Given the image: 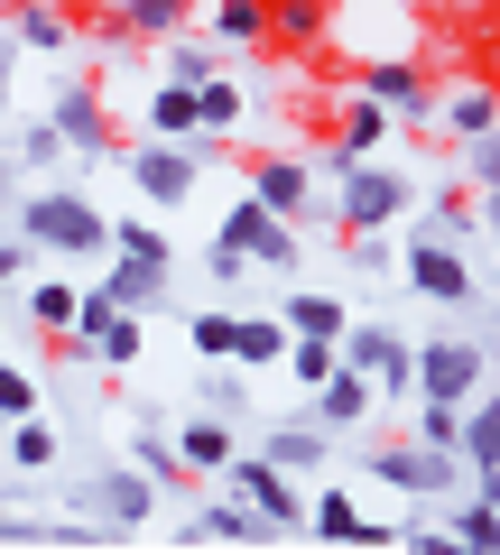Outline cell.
<instances>
[{
  "instance_id": "6da1fadb",
  "label": "cell",
  "mask_w": 500,
  "mask_h": 555,
  "mask_svg": "<svg viewBox=\"0 0 500 555\" xmlns=\"http://www.w3.org/2000/svg\"><path fill=\"white\" fill-rule=\"evenodd\" d=\"M324 214H334V232H389V222L408 214V167H381V158H334L324 149Z\"/></svg>"
},
{
  "instance_id": "7a4b0ae2",
  "label": "cell",
  "mask_w": 500,
  "mask_h": 555,
  "mask_svg": "<svg viewBox=\"0 0 500 555\" xmlns=\"http://www.w3.org/2000/svg\"><path fill=\"white\" fill-rule=\"evenodd\" d=\"M10 222H20V241H28V250H47V259H93V250H112V214H102L93 195H75V185L20 195V204H10Z\"/></svg>"
},
{
  "instance_id": "3957f363",
  "label": "cell",
  "mask_w": 500,
  "mask_h": 555,
  "mask_svg": "<svg viewBox=\"0 0 500 555\" xmlns=\"http://www.w3.org/2000/svg\"><path fill=\"white\" fill-rule=\"evenodd\" d=\"M408 398H436V408H463V398L491 389V343L482 334H436V343H408Z\"/></svg>"
},
{
  "instance_id": "277c9868",
  "label": "cell",
  "mask_w": 500,
  "mask_h": 555,
  "mask_svg": "<svg viewBox=\"0 0 500 555\" xmlns=\"http://www.w3.org/2000/svg\"><path fill=\"white\" fill-rule=\"evenodd\" d=\"M75 509L93 518V528L130 537V528H149L167 500H158V481H149L140 463H102V473H84V481H75Z\"/></svg>"
},
{
  "instance_id": "5b68a950",
  "label": "cell",
  "mask_w": 500,
  "mask_h": 555,
  "mask_svg": "<svg viewBox=\"0 0 500 555\" xmlns=\"http://www.w3.org/2000/svg\"><path fill=\"white\" fill-rule=\"evenodd\" d=\"M241 195H251V204H269V214H279V222H297V232L324 214L316 167H306V158H287V149H251V158H241Z\"/></svg>"
},
{
  "instance_id": "8992f818",
  "label": "cell",
  "mask_w": 500,
  "mask_h": 555,
  "mask_svg": "<svg viewBox=\"0 0 500 555\" xmlns=\"http://www.w3.org/2000/svg\"><path fill=\"white\" fill-rule=\"evenodd\" d=\"M130 185H140V204L149 214H167V204H195V185H204V149L195 139H140L130 149Z\"/></svg>"
},
{
  "instance_id": "52a82bcc",
  "label": "cell",
  "mask_w": 500,
  "mask_h": 555,
  "mask_svg": "<svg viewBox=\"0 0 500 555\" xmlns=\"http://www.w3.org/2000/svg\"><path fill=\"white\" fill-rule=\"evenodd\" d=\"M361 473L381 481V491H408V500H454L463 491V463L445 454V444H381V454H361Z\"/></svg>"
},
{
  "instance_id": "ba28073f",
  "label": "cell",
  "mask_w": 500,
  "mask_h": 555,
  "mask_svg": "<svg viewBox=\"0 0 500 555\" xmlns=\"http://www.w3.org/2000/svg\"><path fill=\"white\" fill-rule=\"evenodd\" d=\"M214 481H222L232 500H251V509H260V518H269L279 537H297V528H306V491H297V481H287V473H279L269 454H251V444H241V454L222 463Z\"/></svg>"
},
{
  "instance_id": "9c48e42d",
  "label": "cell",
  "mask_w": 500,
  "mask_h": 555,
  "mask_svg": "<svg viewBox=\"0 0 500 555\" xmlns=\"http://www.w3.org/2000/svg\"><path fill=\"white\" fill-rule=\"evenodd\" d=\"M352 93H371L389 120H408V130L436 120V75H426V56H371V65H352Z\"/></svg>"
},
{
  "instance_id": "30bf717a",
  "label": "cell",
  "mask_w": 500,
  "mask_h": 555,
  "mask_svg": "<svg viewBox=\"0 0 500 555\" xmlns=\"http://www.w3.org/2000/svg\"><path fill=\"white\" fill-rule=\"evenodd\" d=\"M56 352H65V361H93V371H130V361H140V315H120V306H102L93 287H84L75 334H65Z\"/></svg>"
},
{
  "instance_id": "8fae6325",
  "label": "cell",
  "mask_w": 500,
  "mask_h": 555,
  "mask_svg": "<svg viewBox=\"0 0 500 555\" xmlns=\"http://www.w3.org/2000/svg\"><path fill=\"white\" fill-rule=\"evenodd\" d=\"M214 250H241V259H260V269H297V259H306V232H297V222H279L269 204L232 195V214H222Z\"/></svg>"
},
{
  "instance_id": "7c38bea8",
  "label": "cell",
  "mask_w": 500,
  "mask_h": 555,
  "mask_svg": "<svg viewBox=\"0 0 500 555\" xmlns=\"http://www.w3.org/2000/svg\"><path fill=\"white\" fill-rule=\"evenodd\" d=\"M408 287L436 306H473V259H463V241H445L436 222H426L418 241H408Z\"/></svg>"
},
{
  "instance_id": "4fadbf2b",
  "label": "cell",
  "mask_w": 500,
  "mask_h": 555,
  "mask_svg": "<svg viewBox=\"0 0 500 555\" xmlns=\"http://www.w3.org/2000/svg\"><path fill=\"white\" fill-rule=\"evenodd\" d=\"M334 352L352 361L361 379H371V398H408V389H418V379H408V343L389 334V324H343Z\"/></svg>"
},
{
  "instance_id": "5bb4252c",
  "label": "cell",
  "mask_w": 500,
  "mask_h": 555,
  "mask_svg": "<svg viewBox=\"0 0 500 555\" xmlns=\"http://www.w3.org/2000/svg\"><path fill=\"white\" fill-rule=\"evenodd\" d=\"M177 537H185V546H269V537H279V528H269V518L251 509V500L214 491V500H195V509L177 518Z\"/></svg>"
},
{
  "instance_id": "9a60e30c",
  "label": "cell",
  "mask_w": 500,
  "mask_h": 555,
  "mask_svg": "<svg viewBox=\"0 0 500 555\" xmlns=\"http://www.w3.org/2000/svg\"><path fill=\"white\" fill-rule=\"evenodd\" d=\"M102 306H120V315H158L167 297H177V269L167 259H120V250H102V287H93Z\"/></svg>"
},
{
  "instance_id": "2e32d148",
  "label": "cell",
  "mask_w": 500,
  "mask_h": 555,
  "mask_svg": "<svg viewBox=\"0 0 500 555\" xmlns=\"http://www.w3.org/2000/svg\"><path fill=\"white\" fill-rule=\"evenodd\" d=\"M454 463H463L473 491H491V481H500V408H491V389L463 398V416H454Z\"/></svg>"
},
{
  "instance_id": "e0dca14e",
  "label": "cell",
  "mask_w": 500,
  "mask_h": 555,
  "mask_svg": "<svg viewBox=\"0 0 500 555\" xmlns=\"http://www.w3.org/2000/svg\"><path fill=\"white\" fill-rule=\"evenodd\" d=\"M47 120H56V139H65V149H75V158H102V149H112V112H102V93H93V83H65V93H56V112H47Z\"/></svg>"
},
{
  "instance_id": "ac0fdd59",
  "label": "cell",
  "mask_w": 500,
  "mask_h": 555,
  "mask_svg": "<svg viewBox=\"0 0 500 555\" xmlns=\"http://www.w3.org/2000/svg\"><path fill=\"white\" fill-rule=\"evenodd\" d=\"M167 444H177V463L204 481V473H222V463L241 454V426H232V416H177V436H167Z\"/></svg>"
},
{
  "instance_id": "d6986e66",
  "label": "cell",
  "mask_w": 500,
  "mask_h": 555,
  "mask_svg": "<svg viewBox=\"0 0 500 555\" xmlns=\"http://www.w3.org/2000/svg\"><path fill=\"white\" fill-rule=\"evenodd\" d=\"M324 28H334V0H269V47L287 56H324Z\"/></svg>"
},
{
  "instance_id": "ffe728a7",
  "label": "cell",
  "mask_w": 500,
  "mask_h": 555,
  "mask_svg": "<svg viewBox=\"0 0 500 555\" xmlns=\"http://www.w3.org/2000/svg\"><path fill=\"white\" fill-rule=\"evenodd\" d=\"M361 416H371V379H361L352 361H334V371L316 379V416H306V426L334 436V426H361Z\"/></svg>"
},
{
  "instance_id": "44dd1931",
  "label": "cell",
  "mask_w": 500,
  "mask_h": 555,
  "mask_svg": "<svg viewBox=\"0 0 500 555\" xmlns=\"http://www.w3.org/2000/svg\"><path fill=\"white\" fill-rule=\"evenodd\" d=\"M436 130L445 139H454V149H463V139H491V83H436Z\"/></svg>"
},
{
  "instance_id": "7402d4cb",
  "label": "cell",
  "mask_w": 500,
  "mask_h": 555,
  "mask_svg": "<svg viewBox=\"0 0 500 555\" xmlns=\"http://www.w3.org/2000/svg\"><path fill=\"white\" fill-rule=\"evenodd\" d=\"M389 139V112L371 93H334V158H371Z\"/></svg>"
},
{
  "instance_id": "603a6c76",
  "label": "cell",
  "mask_w": 500,
  "mask_h": 555,
  "mask_svg": "<svg viewBox=\"0 0 500 555\" xmlns=\"http://www.w3.org/2000/svg\"><path fill=\"white\" fill-rule=\"evenodd\" d=\"M251 454H269L287 481H316L324 463H334V454H324V426H269V436L251 444Z\"/></svg>"
},
{
  "instance_id": "cb8c5ba5",
  "label": "cell",
  "mask_w": 500,
  "mask_h": 555,
  "mask_svg": "<svg viewBox=\"0 0 500 555\" xmlns=\"http://www.w3.org/2000/svg\"><path fill=\"white\" fill-rule=\"evenodd\" d=\"M204 38L214 47H269V0H204Z\"/></svg>"
},
{
  "instance_id": "d4e9b609",
  "label": "cell",
  "mask_w": 500,
  "mask_h": 555,
  "mask_svg": "<svg viewBox=\"0 0 500 555\" xmlns=\"http://www.w3.org/2000/svg\"><path fill=\"white\" fill-rule=\"evenodd\" d=\"M279 324H287L297 343H343V324H352V306H343V297H324V287H297V297L279 306Z\"/></svg>"
},
{
  "instance_id": "484cf974",
  "label": "cell",
  "mask_w": 500,
  "mask_h": 555,
  "mask_svg": "<svg viewBox=\"0 0 500 555\" xmlns=\"http://www.w3.org/2000/svg\"><path fill=\"white\" fill-rule=\"evenodd\" d=\"M75 306H84L75 278H28V334H38V343H65V334H75Z\"/></svg>"
},
{
  "instance_id": "4316f807",
  "label": "cell",
  "mask_w": 500,
  "mask_h": 555,
  "mask_svg": "<svg viewBox=\"0 0 500 555\" xmlns=\"http://www.w3.org/2000/svg\"><path fill=\"white\" fill-rule=\"evenodd\" d=\"M287 343H297V334H287L279 315H232V361H241L251 379H260V371H279V361H287Z\"/></svg>"
},
{
  "instance_id": "83f0119b",
  "label": "cell",
  "mask_w": 500,
  "mask_h": 555,
  "mask_svg": "<svg viewBox=\"0 0 500 555\" xmlns=\"http://www.w3.org/2000/svg\"><path fill=\"white\" fill-rule=\"evenodd\" d=\"M47 463H56V426H47V416H10V426H0V473L38 481Z\"/></svg>"
},
{
  "instance_id": "f1b7e54d",
  "label": "cell",
  "mask_w": 500,
  "mask_h": 555,
  "mask_svg": "<svg viewBox=\"0 0 500 555\" xmlns=\"http://www.w3.org/2000/svg\"><path fill=\"white\" fill-rule=\"evenodd\" d=\"M112 10H120V28H130L140 47H158V38H177V28L195 20L204 0H112Z\"/></svg>"
},
{
  "instance_id": "f546056e",
  "label": "cell",
  "mask_w": 500,
  "mask_h": 555,
  "mask_svg": "<svg viewBox=\"0 0 500 555\" xmlns=\"http://www.w3.org/2000/svg\"><path fill=\"white\" fill-rule=\"evenodd\" d=\"M130 463H140V473L158 481V500H185V491H195V473L177 463V444H167V426H140V444H130Z\"/></svg>"
},
{
  "instance_id": "4dcf8cb0",
  "label": "cell",
  "mask_w": 500,
  "mask_h": 555,
  "mask_svg": "<svg viewBox=\"0 0 500 555\" xmlns=\"http://www.w3.org/2000/svg\"><path fill=\"white\" fill-rule=\"evenodd\" d=\"M10 47H28V56H56V47H75V20H56L47 0H28V10H10Z\"/></svg>"
},
{
  "instance_id": "1f68e13d",
  "label": "cell",
  "mask_w": 500,
  "mask_h": 555,
  "mask_svg": "<svg viewBox=\"0 0 500 555\" xmlns=\"http://www.w3.org/2000/svg\"><path fill=\"white\" fill-rule=\"evenodd\" d=\"M158 56H167V83H214V75H222V47H214V38H195V28L158 38Z\"/></svg>"
},
{
  "instance_id": "d6a6232c",
  "label": "cell",
  "mask_w": 500,
  "mask_h": 555,
  "mask_svg": "<svg viewBox=\"0 0 500 555\" xmlns=\"http://www.w3.org/2000/svg\"><path fill=\"white\" fill-rule=\"evenodd\" d=\"M306 528H316L324 546H361V509H352V491H334V481H324V491L306 500Z\"/></svg>"
},
{
  "instance_id": "836d02e7",
  "label": "cell",
  "mask_w": 500,
  "mask_h": 555,
  "mask_svg": "<svg viewBox=\"0 0 500 555\" xmlns=\"http://www.w3.org/2000/svg\"><path fill=\"white\" fill-rule=\"evenodd\" d=\"M140 120H149V139H195V83H158Z\"/></svg>"
},
{
  "instance_id": "e575fe53",
  "label": "cell",
  "mask_w": 500,
  "mask_h": 555,
  "mask_svg": "<svg viewBox=\"0 0 500 555\" xmlns=\"http://www.w3.org/2000/svg\"><path fill=\"white\" fill-rule=\"evenodd\" d=\"M195 389H204V416H241L251 408V371H241V361H214Z\"/></svg>"
},
{
  "instance_id": "d590c367",
  "label": "cell",
  "mask_w": 500,
  "mask_h": 555,
  "mask_svg": "<svg viewBox=\"0 0 500 555\" xmlns=\"http://www.w3.org/2000/svg\"><path fill=\"white\" fill-rule=\"evenodd\" d=\"M112 250H120V259H167V269H177V241H167V232H158V222H149V214L112 222Z\"/></svg>"
},
{
  "instance_id": "8d00e7d4",
  "label": "cell",
  "mask_w": 500,
  "mask_h": 555,
  "mask_svg": "<svg viewBox=\"0 0 500 555\" xmlns=\"http://www.w3.org/2000/svg\"><path fill=\"white\" fill-rule=\"evenodd\" d=\"M10 158H20V167H65V158H75V149H65V139H56V120H28V130H20V149H10Z\"/></svg>"
},
{
  "instance_id": "74e56055",
  "label": "cell",
  "mask_w": 500,
  "mask_h": 555,
  "mask_svg": "<svg viewBox=\"0 0 500 555\" xmlns=\"http://www.w3.org/2000/svg\"><path fill=\"white\" fill-rule=\"evenodd\" d=\"M10 416H38V371H20V361H0V426Z\"/></svg>"
},
{
  "instance_id": "f35d334b",
  "label": "cell",
  "mask_w": 500,
  "mask_h": 555,
  "mask_svg": "<svg viewBox=\"0 0 500 555\" xmlns=\"http://www.w3.org/2000/svg\"><path fill=\"white\" fill-rule=\"evenodd\" d=\"M399 546L408 555H500V546H473V537H454V528H399Z\"/></svg>"
},
{
  "instance_id": "ab89813d",
  "label": "cell",
  "mask_w": 500,
  "mask_h": 555,
  "mask_svg": "<svg viewBox=\"0 0 500 555\" xmlns=\"http://www.w3.org/2000/svg\"><path fill=\"white\" fill-rule=\"evenodd\" d=\"M334 361H343V352H334V343H287V361H279V371H287V379H297V389H316V379H324V371H334Z\"/></svg>"
},
{
  "instance_id": "60d3db41",
  "label": "cell",
  "mask_w": 500,
  "mask_h": 555,
  "mask_svg": "<svg viewBox=\"0 0 500 555\" xmlns=\"http://www.w3.org/2000/svg\"><path fill=\"white\" fill-rule=\"evenodd\" d=\"M454 537H473V546H500V518H491V491L454 500Z\"/></svg>"
},
{
  "instance_id": "b9f144b4",
  "label": "cell",
  "mask_w": 500,
  "mask_h": 555,
  "mask_svg": "<svg viewBox=\"0 0 500 555\" xmlns=\"http://www.w3.org/2000/svg\"><path fill=\"white\" fill-rule=\"evenodd\" d=\"M500 185V149L491 139H463V195H491Z\"/></svg>"
},
{
  "instance_id": "7bdbcfd3",
  "label": "cell",
  "mask_w": 500,
  "mask_h": 555,
  "mask_svg": "<svg viewBox=\"0 0 500 555\" xmlns=\"http://www.w3.org/2000/svg\"><path fill=\"white\" fill-rule=\"evenodd\" d=\"M185 343H195L204 361H232V315H195V324H185Z\"/></svg>"
},
{
  "instance_id": "ee69618b",
  "label": "cell",
  "mask_w": 500,
  "mask_h": 555,
  "mask_svg": "<svg viewBox=\"0 0 500 555\" xmlns=\"http://www.w3.org/2000/svg\"><path fill=\"white\" fill-rule=\"evenodd\" d=\"M454 416H463V408H436V398H418V444H445V454H454Z\"/></svg>"
},
{
  "instance_id": "f6af8a7d",
  "label": "cell",
  "mask_w": 500,
  "mask_h": 555,
  "mask_svg": "<svg viewBox=\"0 0 500 555\" xmlns=\"http://www.w3.org/2000/svg\"><path fill=\"white\" fill-rule=\"evenodd\" d=\"M20 278H28V241L10 232L0 241V324H10V287H20Z\"/></svg>"
},
{
  "instance_id": "bcb514c9",
  "label": "cell",
  "mask_w": 500,
  "mask_h": 555,
  "mask_svg": "<svg viewBox=\"0 0 500 555\" xmlns=\"http://www.w3.org/2000/svg\"><path fill=\"white\" fill-rule=\"evenodd\" d=\"M10 204H20V158H0V222H10Z\"/></svg>"
},
{
  "instance_id": "7dc6e473",
  "label": "cell",
  "mask_w": 500,
  "mask_h": 555,
  "mask_svg": "<svg viewBox=\"0 0 500 555\" xmlns=\"http://www.w3.org/2000/svg\"><path fill=\"white\" fill-rule=\"evenodd\" d=\"M10 65H20V47H10V28H0V112H10Z\"/></svg>"
},
{
  "instance_id": "c3c4849f",
  "label": "cell",
  "mask_w": 500,
  "mask_h": 555,
  "mask_svg": "<svg viewBox=\"0 0 500 555\" xmlns=\"http://www.w3.org/2000/svg\"><path fill=\"white\" fill-rule=\"evenodd\" d=\"M10 10H28V0H0V20H10Z\"/></svg>"
},
{
  "instance_id": "681fc988",
  "label": "cell",
  "mask_w": 500,
  "mask_h": 555,
  "mask_svg": "<svg viewBox=\"0 0 500 555\" xmlns=\"http://www.w3.org/2000/svg\"><path fill=\"white\" fill-rule=\"evenodd\" d=\"M0 518H10V491H0Z\"/></svg>"
},
{
  "instance_id": "f907efd6",
  "label": "cell",
  "mask_w": 500,
  "mask_h": 555,
  "mask_svg": "<svg viewBox=\"0 0 500 555\" xmlns=\"http://www.w3.org/2000/svg\"><path fill=\"white\" fill-rule=\"evenodd\" d=\"M93 10H112V0H93Z\"/></svg>"
}]
</instances>
